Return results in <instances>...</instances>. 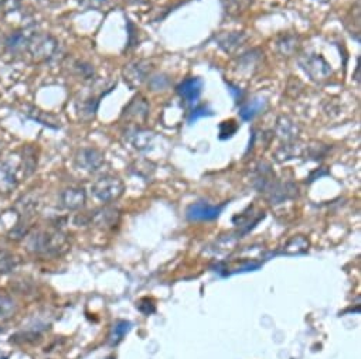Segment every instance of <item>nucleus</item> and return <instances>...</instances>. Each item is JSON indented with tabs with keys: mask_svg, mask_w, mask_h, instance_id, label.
Masks as SVG:
<instances>
[{
	"mask_svg": "<svg viewBox=\"0 0 361 359\" xmlns=\"http://www.w3.org/2000/svg\"><path fill=\"white\" fill-rule=\"evenodd\" d=\"M20 266L19 256L0 248V274H10Z\"/></svg>",
	"mask_w": 361,
	"mask_h": 359,
	"instance_id": "b1692460",
	"label": "nucleus"
},
{
	"mask_svg": "<svg viewBox=\"0 0 361 359\" xmlns=\"http://www.w3.org/2000/svg\"><path fill=\"white\" fill-rule=\"evenodd\" d=\"M125 186L122 180L112 175L101 177L92 186V194L102 202H112L124 194Z\"/></svg>",
	"mask_w": 361,
	"mask_h": 359,
	"instance_id": "20e7f679",
	"label": "nucleus"
},
{
	"mask_svg": "<svg viewBox=\"0 0 361 359\" xmlns=\"http://www.w3.org/2000/svg\"><path fill=\"white\" fill-rule=\"evenodd\" d=\"M100 107V98H88L78 100L76 104V111L83 120H91L95 118L96 111Z\"/></svg>",
	"mask_w": 361,
	"mask_h": 359,
	"instance_id": "4be33fe9",
	"label": "nucleus"
},
{
	"mask_svg": "<svg viewBox=\"0 0 361 359\" xmlns=\"http://www.w3.org/2000/svg\"><path fill=\"white\" fill-rule=\"evenodd\" d=\"M21 182V171L19 160H0V194L8 195L13 193Z\"/></svg>",
	"mask_w": 361,
	"mask_h": 359,
	"instance_id": "39448f33",
	"label": "nucleus"
},
{
	"mask_svg": "<svg viewBox=\"0 0 361 359\" xmlns=\"http://www.w3.org/2000/svg\"><path fill=\"white\" fill-rule=\"evenodd\" d=\"M19 166L21 171V178L30 177L37 167V156L33 147H26L21 150V156L19 157Z\"/></svg>",
	"mask_w": 361,
	"mask_h": 359,
	"instance_id": "6ab92c4d",
	"label": "nucleus"
},
{
	"mask_svg": "<svg viewBox=\"0 0 361 359\" xmlns=\"http://www.w3.org/2000/svg\"><path fill=\"white\" fill-rule=\"evenodd\" d=\"M252 0H221L224 13L230 17H239L250 10Z\"/></svg>",
	"mask_w": 361,
	"mask_h": 359,
	"instance_id": "5701e85b",
	"label": "nucleus"
},
{
	"mask_svg": "<svg viewBox=\"0 0 361 359\" xmlns=\"http://www.w3.org/2000/svg\"><path fill=\"white\" fill-rule=\"evenodd\" d=\"M17 313V303L9 293L0 292V323L12 320Z\"/></svg>",
	"mask_w": 361,
	"mask_h": 359,
	"instance_id": "412c9836",
	"label": "nucleus"
},
{
	"mask_svg": "<svg viewBox=\"0 0 361 359\" xmlns=\"http://www.w3.org/2000/svg\"><path fill=\"white\" fill-rule=\"evenodd\" d=\"M21 3H23V0H3L2 13L3 14H12V13L19 10Z\"/></svg>",
	"mask_w": 361,
	"mask_h": 359,
	"instance_id": "2f4dec72",
	"label": "nucleus"
},
{
	"mask_svg": "<svg viewBox=\"0 0 361 359\" xmlns=\"http://www.w3.org/2000/svg\"><path fill=\"white\" fill-rule=\"evenodd\" d=\"M58 50V41L48 33H33L29 34L26 53L36 64L50 61Z\"/></svg>",
	"mask_w": 361,
	"mask_h": 359,
	"instance_id": "f03ea898",
	"label": "nucleus"
},
{
	"mask_svg": "<svg viewBox=\"0 0 361 359\" xmlns=\"http://www.w3.org/2000/svg\"><path fill=\"white\" fill-rule=\"evenodd\" d=\"M80 5L87 10L102 12L109 6V0H80Z\"/></svg>",
	"mask_w": 361,
	"mask_h": 359,
	"instance_id": "bb28decb",
	"label": "nucleus"
},
{
	"mask_svg": "<svg viewBox=\"0 0 361 359\" xmlns=\"http://www.w3.org/2000/svg\"><path fill=\"white\" fill-rule=\"evenodd\" d=\"M76 69H77V74L80 76H83L84 80H91L94 76V68L89 65V64H85V63H77L76 64Z\"/></svg>",
	"mask_w": 361,
	"mask_h": 359,
	"instance_id": "7c9ffc66",
	"label": "nucleus"
},
{
	"mask_svg": "<svg viewBox=\"0 0 361 359\" xmlns=\"http://www.w3.org/2000/svg\"><path fill=\"white\" fill-rule=\"evenodd\" d=\"M248 40V36L244 32H221L214 36V41L217 43L224 53L234 54L237 50L243 47Z\"/></svg>",
	"mask_w": 361,
	"mask_h": 359,
	"instance_id": "1a4fd4ad",
	"label": "nucleus"
},
{
	"mask_svg": "<svg viewBox=\"0 0 361 359\" xmlns=\"http://www.w3.org/2000/svg\"><path fill=\"white\" fill-rule=\"evenodd\" d=\"M238 131V123L234 119L230 120H224L220 124V138L221 139H228L232 138Z\"/></svg>",
	"mask_w": 361,
	"mask_h": 359,
	"instance_id": "a878e982",
	"label": "nucleus"
},
{
	"mask_svg": "<svg viewBox=\"0 0 361 359\" xmlns=\"http://www.w3.org/2000/svg\"><path fill=\"white\" fill-rule=\"evenodd\" d=\"M118 217V213L115 210L111 208H104V210H98L95 211L94 215H91V221L95 225H100V226H108L112 225L115 222Z\"/></svg>",
	"mask_w": 361,
	"mask_h": 359,
	"instance_id": "393cba45",
	"label": "nucleus"
},
{
	"mask_svg": "<svg viewBox=\"0 0 361 359\" xmlns=\"http://www.w3.org/2000/svg\"><path fill=\"white\" fill-rule=\"evenodd\" d=\"M224 205H210L206 202L191 204L186 211L190 221H214L220 217Z\"/></svg>",
	"mask_w": 361,
	"mask_h": 359,
	"instance_id": "6e6552de",
	"label": "nucleus"
},
{
	"mask_svg": "<svg viewBox=\"0 0 361 359\" xmlns=\"http://www.w3.org/2000/svg\"><path fill=\"white\" fill-rule=\"evenodd\" d=\"M8 54V36L0 30V57Z\"/></svg>",
	"mask_w": 361,
	"mask_h": 359,
	"instance_id": "72a5a7b5",
	"label": "nucleus"
},
{
	"mask_svg": "<svg viewBox=\"0 0 361 359\" xmlns=\"http://www.w3.org/2000/svg\"><path fill=\"white\" fill-rule=\"evenodd\" d=\"M2 151H3V143L0 142V155H2Z\"/></svg>",
	"mask_w": 361,
	"mask_h": 359,
	"instance_id": "e433bc0d",
	"label": "nucleus"
},
{
	"mask_svg": "<svg viewBox=\"0 0 361 359\" xmlns=\"http://www.w3.org/2000/svg\"><path fill=\"white\" fill-rule=\"evenodd\" d=\"M203 80L199 78V76H191V78L184 80L177 88V94L182 99H184L188 104H193V102H196L201 92H203Z\"/></svg>",
	"mask_w": 361,
	"mask_h": 359,
	"instance_id": "f8f14e48",
	"label": "nucleus"
},
{
	"mask_svg": "<svg viewBox=\"0 0 361 359\" xmlns=\"http://www.w3.org/2000/svg\"><path fill=\"white\" fill-rule=\"evenodd\" d=\"M167 85H168V80L164 78V75L153 76V78L151 80L152 91H162V89H164Z\"/></svg>",
	"mask_w": 361,
	"mask_h": 359,
	"instance_id": "473e14b6",
	"label": "nucleus"
},
{
	"mask_svg": "<svg viewBox=\"0 0 361 359\" xmlns=\"http://www.w3.org/2000/svg\"><path fill=\"white\" fill-rule=\"evenodd\" d=\"M263 58V53H261L259 50H252V51H248V53L241 56L238 60H237V65H235V69L238 74L244 75V76H252L259 65H261V61Z\"/></svg>",
	"mask_w": 361,
	"mask_h": 359,
	"instance_id": "9b49d317",
	"label": "nucleus"
},
{
	"mask_svg": "<svg viewBox=\"0 0 361 359\" xmlns=\"http://www.w3.org/2000/svg\"><path fill=\"white\" fill-rule=\"evenodd\" d=\"M24 241V248L36 256H52L58 254L67 248V238L61 232H50V230H32Z\"/></svg>",
	"mask_w": 361,
	"mask_h": 359,
	"instance_id": "f257e3e1",
	"label": "nucleus"
},
{
	"mask_svg": "<svg viewBox=\"0 0 361 359\" xmlns=\"http://www.w3.org/2000/svg\"><path fill=\"white\" fill-rule=\"evenodd\" d=\"M60 199H61V205L65 210L77 211V210L84 207V204L87 201V194H85L84 188L71 187V188H65L61 193Z\"/></svg>",
	"mask_w": 361,
	"mask_h": 359,
	"instance_id": "4468645a",
	"label": "nucleus"
},
{
	"mask_svg": "<svg viewBox=\"0 0 361 359\" xmlns=\"http://www.w3.org/2000/svg\"><path fill=\"white\" fill-rule=\"evenodd\" d=\"M153 71V63L149 60H136L124 68V80L129 88L136 89L146 81Z\"/></svg>",
	"mask_w": 361,
	"mask_h": 359,
	"instance_id": "423d86ee",
	"label": "nucleus"
},
{
	"mask_svg": "<svg viewBox=\"0 0 361 359\" xmlns=\"http://www.w3.org/2000/svg\"><path fill=\"white\" fill-rule=\"evenodd\" d=\"M299 133H300V127L295 120H292L289 116L278 118L276 126H275V135L279 139L285 140V143L296 140Z\"/></svg>",
	"mask_w": 361,
	"mask_h": 359,
	"instance_id": "ddd939ff",
	"label": "nucleus"
},
{
	"mask_svg": "<svg viewBox=\"0 0 361 359\" xmlns=\"http://www.w3.org/2000/svg\"><path fill=\"white\" fill-rule=\"evenodd\" d=\"M230 88H231L230 92L234 95V99L238 102V99L241 98V91H239L237 87H232V85H230Z\"/></svg>",
	"mask_w": 361,
	"mask_h": 359,
	"instance_id": "f704fd0d",
	"label": "nucleus"
},
{
	"mask_svg": "<svg viewBox=\"0 0 361 359\" xmlns=\"http://www.w3.org/2000/svg\"><path fill=\"white\" fill-rule=\"evenodd\" d=\"M29 34L24 30H16L10 36H8V54L17 56L26 51Z\"/></svg>",
	"mask_w": 361,
	"mask_h": 359,
	"instance_id": "aec40b11",
	"label": "nucleus"
},
{
	"mask_svg": "<svg viewBox=\"0 0 361 359\" xmlns=\"http://www.w3.org/2000/svg\"><path fill=\"white\" fill-rule=\"evenodd\" d=\"M127 2L131 5H144V3H148L149 0H127Z\"/></svg>",
	"mask_w": 361,
	"mask_h": 359,
	"instance_id": "c9c22d12",
	"label": "nucleus"
},
{
	"mask_svg": "<svg viewBox=\"0 0 361 359\" xmlns=\"http://www.w3.org/2000/svg\"><path fill=\"white\" fill-rule=\"evenodd\" d=\"M104 160L105 159H104L102 151H100L98 149H94V147L81 149L76 155L77 167H80L81 170L89 171V173L98 171L102 167Z\"/></svg>",
	"mask_w": 361,
	"mask_h": 359,
	"instance_id": "0eeeda50",
	"label": "nucleus"
},
{
	"mask_svg": "<svg viewBox=\"0 0 361 359\" xmlns=\"http://www.w3.org/2000/svg\"><path fill=\"white\" fill-rule=\"evenodd\" d=\"M108 359H113V358H108Z\"/></svg>",
	"mask_w": 361,
	"mask_h": 359,
	"instance_id": "ea45409f",
	"label": "nucleus"
},
{
	"mask_svg": "<svg viewBox=\"0 0 361 359\" xmlns=\"http://www.w3.org/2000/svg\"><path fill=\"white\" fill-rule=\"evenodd\" d=\"M0 359H8V358H6V356H3V358H0Z\"/></svg>",
	"mask_w": 361,
	"mask_h": 359,
	"instance_id": "58836bf2",
	"label": "nucleus"
},
{
	"mask_svg": "<svg viewBox=\"0 0 361 359\" xmlns=\"http://www.w3.org/2000/svg\"><path fill=\"white\" fill-rule=\"evenodd\" d=\"M24 113H26L30 119L36 120L37 123L52 127V129H57V127H60V119H58L56 115L44 112V111L40 109V108L28 105V107H26V112H24Z\"/></svg>",
	"mask_w": 361,
	"mask_h": 359,
	"instance_id": "a211bd4d",
	"label": "nucleus"
},
{
	"mask_svg": "<svg viewBox=\"0 0 361 359\" xmlns=\"http://www.w3.org/2000/svg\"><path fill=\"white\" fill-rule=\"evenodd\" d=\"M2 8H3V0H0V13H2Z\"/></svg>",
	"mask_w": 361,
	"mask_h": 359,
	"instance_id": "4c0bfd02",
	"label": "nucleus"
},
{
	"mask_svg": "<svg viewBox=\"0 0 361 359\" xmlns=\"http://www.w3.org/2000/svg\"><path fill=\"white\" fill-rule=\"evenodd\" d=\"M298 63H299V67L305 71V74L313 83L322 84L327 81L333 74L331 65L326 61V58L322 54L305 53L299 56Z\"/></svg>",
	"mask_w": 361,
	"mask_h": 359,
	"instance_id": "7ed1b4c3",
	"label": "nucleus"
},
{
	"mask_svg": "<svg viewBox=\"0 0 361 359\" xmlns=\"http://www.w3.org/2000/svg\"><path fill=\"white\" fill-rule=\"evenodd\" d=\"M267 107H268V100L265 98H261V96L252 98L251 100L245 102V104L241 107V109H239L241 119L245 120V122H250L255 116H258L261 112L267 109Z\"/></svg>",
	"mask_w": 361,
	"mask_h": 359,
	"instance_id": "2eb2a0df",
	"label": "nucleus"
},
{
	"mask_svg": "<svg viewBox=\"0 0 361 359\" xmlns=\"http://www.w3.org/2000/svg\"><path fill=\"white\" fill-rule=\"evenodd\" d=\"M149 116V104L142 95L135 96L131 104L125 108L122 119H127L128 123H144Z\"/></svg>",
	"mask_w": 361,
	"mask_h": 359,
	"instance_id": "9d476101",
	"label": "nucleus"
},
{
	"mask_svg": "<svg viewBox=\"0 0 361 359\" xmlns=\"http://www.w3.org/2000/svg\"><path fill=\"white\" fill-rule=\"evenodd\" d=\"M129 329H131V324H129V323H127V321L118 323V324L115 325V328H113V340H115V342L122 340L124 336L127 334V332H128Z\"/></svg>",
	"mask_w": 361,
	"mask_h": 359,
	"instance_id": "c85d7f7f",
	"label": "nucleus"
},
{
	"mask_svg": "<svg viewBox=\"0 0 361 359\" xmlns=\"http://www.w3.org/2000/svg\"><path fill=\"white\" fill-rule=\"evenodd\" d=\"M212 115V112L206 107V105H201V107H197L195 111H193L191 112V115H190V118H188V123L191 124V123H195L197 119H200V118H204V116H211Z\"/></svg>",
	"mask_w": 361,
	"mask_h": 359,
	"instance_id": "c756f323",
	"label": "nucleus"
},
{
	"mask_svg": "<svg viewBox=\"0 0 361 359\" xmlns=\"http://www.w3.org/2000/svg\"><path fill=\"white\" fill-rule=\"evenodd\" d=\"M127 138L135 149L146 150V149H149V146L152 143L153 133L146 131V129H142V127H132V129H129L127 132Z\"/></svg>",
	"mask_w": 361,
	"mask_h": 359,
	"instance_id": "f3484780",
	"label": "nucleus"
},
{
	"mask_svg": "<svg viewBox=\"0 0 361 359\" xmlns=\"http://www.w3.org/2000/svg\"><path fill=\"white\" fill-rule=\"evenodd\" d=\"M299 45H300L299 36L294 33H285L276 40V48L279 51V54H282L283 57H292L299 50Z\"/></svg>",
	"mask_w": 361,
	"mask_h": 359,
	"instance_id": "dca6fc26",
	"label": "nucleus"
},
{
	"mask_svg": "<svg viewBox=\"0 0 361 359\" xmlns=\"http://www.w3.org/2000/svg\"><path fill=\"white\" fill-rule=\"evenodd\" d=\"M303 92V84L295 78V76H291V80L287 81V87H286V95L289 98H298L300 94Z\"/></svg>",
	"mask_w": 361,
	"mask_h": 359,
	"instance_id": "cd10ccee",
	"label": "nucleus"
}]
</instances>
